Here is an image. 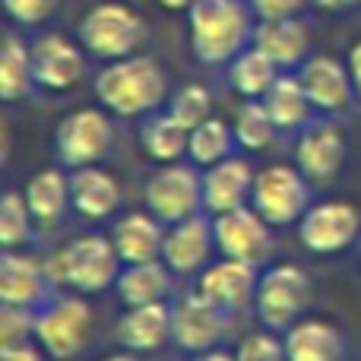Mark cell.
<instances>
[{"mask_svg":"<svg viewBox=\"0 0 361 361\" xmlns=\"http://www.w3.org/2000/svg\"><path fill=\"white\" fill-rule=\"evenodd\" d=\"M169 114L184 130H193V127L203 124L212 114V95L206 92V86H200V82H187V86H180L169 99Z\"/></svg>","mask_w":361,"mask_h":361,"instance_id":"34","label":"cell"},{"mask_svg":"<svg viewBox=\"0 0 361 361\" xmlns=\"http://www.w3.org/2000/svg\"><path fill=\"white\" fill-rule=\"evenodd\" d=\"M92 333V307L76 295H57L38 307L35 339L54 361L76 358Z\"/></svg>","mask_w":361,"mask_h":361,"instance_id":"5","label":"cell"},{"mask_svg":"<svg viewBox=\"0 0 361 361\" xmlns=\"http://www.w3.org/2000/svg\"><path fill=\"white\" fill-rule=\"evenodd\" d=\"M307 305H311V279L301 267L295 263H282L260 276L254 295L257 317L263 320L267 330H288L305 317Z\"/></svg>","mask_w":361,"mask_h":361,"instance_id":"6","label":"cell"},{"mask_svg":"<svg viewBox=\"0 0 361 361\" xmlns=\"http://www.w3.org/2000/svg\"><path fill=\"white\" fill-rule=\"evenodd\" d=\"M80 44L99 61H121L137 54L146 38V25L124 4H95L80 19Z\"/></svg>","mask_w":361,"mask_h":361,"instance_id":"4","label":"cell"},{"mask_svg":"<svg viewBox=\"0 0 361 361\" xmlns=\"http://www.w3.org/2000/svg\"><path fill=\"white\" fill-rule=\"evenodd\" d=\"M235 140H238V146L241 149H247V152H263L269 143H273V137H276V121L269 118V111H267V105H263L260 99H244V105L238 108V114H235Z\"/></svg>","mask_w":361,"mask_h":361,"instance_id":"32","label":"cell"},{"mask_svg":"<svg viewBox=\"0 0 361 361\" xmlns=\"http://www.w3.org/2000/svg\"><path fill=\"white\" fill-rule=\"evenodd\" d=\"M114 339L137 355L159 352L165 343H171V307L165 301L127 307L114 326Z\"/></svg>","mask_w":361,"mask_h":361,"instance_id":"20","label":"cell"},{"mask_svg":"<svg viewBox=\"0 0 361 361\" xmlns=\"http://www.w3.org/2000/svg\"><path fill=\"white\" fill-rule=\"evenodd\" d=\"M238 361H288L286 355V339L276 336V330H263V333H250L238 343L235 349Z\"/></svg>","mask_w":361,"mask_h":361,"instance_id":"36","label":"cell"},{"mask_svg":"<svg viewBox=\"0 0 361 361\" xmlns=\"http://www.w3.org/2000/svg\"><path fill=\"white\" fill-rule=\"evenodd\" d=\"M190 361H238L231 352H222V349H209V352H200V355H193Z\"/></svg>","mask_w":361,"mask_h":361,"instance_id":"42","label":"cell"},{"mask_svg":"<svg viewBox=\"0 0 361 361\" xmlns=\"http://www.w3.org/2000/svg\"><path fill=\"white\" fill-rule=\"evenodd\" d=\"M38 311L19 305H0V349L6 345H25L35 336Z\"/></svg>","mask_w":361,"mask_h":361,"instance_id":"35","label":"cell"},{"mask_svg":"<svg viewBox=\"0 0 361 361\" xmlns=\"http://www.w3.org/2000/svg\"><path fill=\"white\" fill-rule=\"evenodd\" d=\"M102 361H140L137 358V352H114V355H108V358H102Z\"/></svg>","mask_w":361,"mask_h":361,"instance_id":"44","label":"cell"},{"mask_svg":"<svg viewBox=\"0 0 361 361\" xmlns=\"http://www.w3.org/2000/svg\"><path fill=\"white\" fill-rule=\"evenodd\" d=\"M212 231H216V250L231 260L260 263L273 250V225L254 206L219 212L212 219Z\"/></svg>","mask_w":361,"mask_h":361,"instance_id":"11","label":"cell"},{"mask_svg":"<svg viewBox=\"0 0 361 361\" xmlns=\"http://www.w3.org/2000/svg\"><path fill=\"white\" fill-rule=\"evenodd\" d=\"M254 169H250L244 159H222V162L209 165L203 171V209L219 216V212L228 209H241L250 206L254 197Z\"/></svg>","mask_w":361,"mask_h":361,"instance_id":"19","label":"cell"},{"mask_svg":"<svg viewBox=\"0 0 361 361\" xmlns=\"http://www.w3.org/2000/svg\"><path fill=\"white\" fill-rule=\"evenodd\" d=\"M228 80L241 99H263L269 92V86L279 80V63L269 54H263L257 44H247L228 63Z\"/></svg>","mask_w":361,"mask_h":361,"instance_id":"28","label":"cell"},{"mask_svg":"<svg viewBox=\"0 0 361 361\" xmlns=\"http://www.w3.org/2000/svg\"><path fill=\"white\" fill-rule=\"evenodd\" d=\"M187 137H190V130H184L169 111L149 114L140 127V146L156 162H178L187 152Z\"/></svg>","mask_w":361,"mask_h":361,"instance_id":"30","label":"cell"},{"mask_svg":"<svg viewBox=\"0 0 361 361\" xmlns=\"http://www.w3.org/2000/svg\"><path fill=\"white\" fill-rule=\"evenodd\" d=\"M159 6H165V10H171V13H180V10H190L193 6V0H159Z\"/></svg>","mask_w":361,"mask_h":361,"instance_id":"43","label":"cell"},{"mask_svg":"<svg viewBox=\"0 0 361 361\" xmlns=\"http://www.w3.org/2000/svg\"><path fill=\"white\" fill-rule=\"evenodd\" d=\"M32 73H35V86L48 92H67L86 73V57L70 38L48 32L32 44Z\"/></svg>","mask_w":361,"mask_h":361,"instance_id":"13","label":"cell"},{"mask_svg":"<svg viewBox=\"0 0 361 361\" xmlns=\"http://www.w3.org/2000/svg\"><path fill=\"white\" fill-rule=\"evenodd\" d=\"M146 206L162 225L184 222L203 206V178L193 165L165 162L146 180Z\"/></svg>","mask_w":361,"mask_h":361,"instance_id":"9","label":"cell"},{"mask_svg":"<svg viewBox=\"0 0 361 361\" xmlns=\"http://www.w3.org/2000/svg\"><path fill=\"white\" fill-rule=\"evenodd\" d=\"M288 361H343V336L326 320H305L286 330Z\"/></svg>","mask_w":361,"mask_h":361,"instance_id":"26","label":"cell"},{"mask_svg":"<svg viewBox=\"0 0 361 361\" xmlns=\"http://www.w3.org/2000/svg\"><path fill=\"white\" fill-rule=\"evenodd\" d=\"M250 10H254V16L260 19V23H267V19H292V16H301V10H305L311 0H247Z\"/></svg>","mask_w":361,"mask_h":361,"instance_id":"38","label":"cell"},{"mask_svg":"<svg viewBox=\"0 0 361 361\" xmlns=\"http://www.w3.org/2000/svg\"><path fill=\"white\" fill-rule=\"evenodd\" d=\"M70 203L82 219H108L121 206V184L99 165L70 171Z\"/></svg>","mask_w":361,"mask_h":361,"instance_id":"22","label":"cell"},{"mask_svg":"<svg viewBox=\"0 0 361 361\" xmlns=\"http://www.w3.org/2000/svg\"><path fill=\"white\" fill-rule=\"evenodd\" d=\"M257 263L247 260H231V257H222L216 267H209L203 276H200V288L206 301L219 307L225 314H235L241 307H247L257 295Z\"/></svg>","mask_w":361,"mask_h":361,"instance_id":"16","label":"cell"},{"mask_svg":"<svg viewBox=\"0 0 361 361\" xmlns=\"http://www.w3.org/2000/svg\"><path fill=\"white\" fill-rule=\"evenodd\" d=\"M358 231H361V212L352 203H343V200L311 206L298 222L301 244L311 254H324V257L352 247L358 241Z\"/></svg>","mask_w":361,"mask_h":361,"instance_id":"10","label":"cell"},{"mask_svg":"<svg viewBox=\"0 0 361 361\" xmlns=\"http://www.w3.org/2000/svg\"><path fill=\"white\" fill-rule=\"evenodd\" d=\"M57 10V0H4V13L16 25H42Z\"/></svg>","mask_w":361,"mask_h":361,"instance_id":"37","label":"cell"},{"mask_svg":"<svg viewBox=\"0 0 361 361\" xmlns=\"http://www.w3.org/2000/svg\"><path fill=\"white\" fill-rule=\"evenodd\" d=\"M225 317L228 314L219 311L200 292L187 295L171 307V343H178V349L193 352V355L216 349L225 336Z\"/></svg>","mask_w":361,"mask_h":361,"instance_id":"12","label":"cell"},{"mask_svg":"<svg viewBox=\"0 0 361 361\" xmlns=\"http://www.w3.org/2000/svg\"><path fill=\"white\" fill-rule=\"evenodd\" d=\"M32 225H35V219H32V209L25 203V193L6 190L0 200V247L16 250L29 244Z\"/></svg>","mask_w":361,"mask_h":361,"instance_id":"33","label":"cell"},{"mask_svg":"<svg viewBox=\"0 0 361 361\" xmlns=\"http://www.w3.org/2000/svg\"><path fill=\"white\" fill-rule=\"evenodd\" d=\"M235 130H231L225 121L219 118H206L203 124H197L187 137V156H190L193 165L200 169H209V165L222 162V159L231 156L235 149Z\"/></svg>","mask_w":361,"mask_h":361,"instance_id":"31","label":"cell"},{"mask_svg":"<svg viewBox=\"0 0 361 361\" xmlns=\"http://www.w3.org/2000/svg\"><path fill=\"white\" fill-rule=\"evenodd\" d=\"M51 273L38 260L19 254V250H4L0 254V305H19V307H42L51 298Z\"/></svg>","mask_w":361,"mask_h":361,"instance_id":"17","label":"cell"},{"mask_svg":"<svg viewBox=\"0 0 361 361\" xmlns=\"http://www.w3.org/2000/svg\"><path fill=\"white\" fill-rule=\"evenodd\" d=\"M23 193H25V203H29L35 225L48 231L57 228L67 206H73L70 203V178L61 169H44L38 175H32Z\"/></svg>","mask_w":361,"mask_h":361,"instance_id":"25","label":"cell"},{"mask_svg":"<svg viewBox=\"0 0 361 361\" xmlns=\"http://www.w3.org/2000/svg\"><path fill=\"white\" fill-rule=\"evenodd\" d=\"M95 99L118 118H143L169 99V76L156 57L130 54L108 61L95 76Z\"/></svg>","mask_w":361,"mask_h":361,"instance_id":"2","label":"cell"},{"mask_svg":"<svg viewBox=\"0 0 361 361\" xmlns=\"http://www.w3.org/2000/svg\"><path fill=\"white\" fill-rule=\"evenodd\" d=\"M254 44L269 54L279 70H292L301 67L307 61V51H311V32L301 23L298 16L292 19H267V23H257L254 29Z\"/></svg>","mask_w":361,"mask_h":361,"instance_id":"23","label":"cell"},{"mask_svg":"<svg viewBox=\"0 0 361 361\" xmlns=\"http://www.w3.org/2000/svg\"><path fill=\"white\" fill-rule=\"evenodd\" d=\"M298 80L305 86L307 99H311L314 111L339 114L352 105V95H358L349 63H339L336 57H307L301 63Z\"/></svg>","mask_w":361,"mask_h":361,"instance_id":"14","label":"cell"},{"mask_svg":"<svg viewBox=\"0 0 361 361\" xmlns=\"http://www.w3.org/2000/svg\"><path fill=\"white\" fill-rule=\"evenodd\" d=\"M35 73H32V44H25L16 32H4L0 42V95L4 102H19L32 92Z\"/></svg>","mask_w":361,"mask_h":361,"instance_id":"27","label":"cell"},{"mask_svg":"<svg viewBox=\"0 0 361 361\" xmlns=\"http://www.w3.org/2000/svg\"><path fill=\"white\" fill-rule=\"evenodd\" d=\"M121 254L114 250L111 238L82 235L61 247L44 267L54 286H67L80 295H95L114 286L121 276Z\"/></svg>","mask_w":361,"mask_h":361,"instance_id":"3","label":"cell"},{"mask_svg":"<svg viewBox=\"0 0 361 361\" xmlns=\"http://www.w3.org/2000/svg\"><path fill=\"white\" fill-rule=\"evenodd\" d=\"M314 6H320V10H330V13H343V10H352V6H358L361 0H311Z\"/></svg>","mask_w":361,"mask_h":361,"instance_id":"41","label":"cell"},{"mask_svg":"<svg viewBox=\"0 0 361 361\" xmlns=\"http://www.w3.org/2000/svg\"><path fill=\"white\" fill-rule=\"evenodd\" d=\"M295 162L301 175L314 184H330L345 165V140L333 124H307L295 146Z\"/></svg>","mask_w":361,"mask_h":361,"instance_id":"18","label":"cell"},{"mask_svg":"<svg viewBox=\"0 0 361 361\" xmlns=\"http://www.w3.org/2000/svg\"><path fill=\"white\" fill-rule=\"evenodd\" d=\"M250 206L273 228H286V225L301 222V216L311 209L307 178L301 175V169H292V165H269V169L257 171Z\"/></svg>","mask_w":361,"mask_h":361,"instance_id":"7","label":"cell"},{"mask_svg":"<svg viewBox=\"0 0 361 361\" xmlns=\"http://www.w3.org/2000/svg\"><path fill=\"white\" fill-rule=\"evenodd\" d=\"M263 105H267L269 118L276 121V127L279 130H295V127H305L307 121H311V99H307L305 86H301L298 76H288L282 73L279 80L269 86V92L263 95Z\"/></svg>","mask_w":361,"mask_h":361,"instance_id":"29","label":"cell"},{"mask_svg":"<svg viewBox=\"0 0 361 361\" xmlns=\"http://www.w3.org/2000/svg\"><path fill=\"white\" fill-rule=\"evenodd\" d=\"M212 247H216L212 222L197 212V216H190V219H184V222H175V225L165 228L162 260L175 276H190V273H197L200 267H206Z\"/></svg>","mask_w":361,"mask_h":361,"instance_id":"15","label":"cell"},{"mask_svg":"<svg viewBox=\"0 0 361 361\" xmlns=\"http://www.w3.org/2000/svg\"><path fill=\"white\" fill-rule=\"evenodd\" d=\"M171 269L165 267V260H146V263H124L118 282V298L121 305L137 307V305H156L171 295Z\"/></svg>","mask_w":361,"mask_h":361,"instance_id":"24","label":"cell"},{"mask_svg":"<svg viewBox=\"0 0 361 361\" xmlns=\"http://www.w3.org/2000/svg\"><path fill=\"white\" fill-rule=\"evenodd\" d=\"M42 352L32 349L29 343L25 345H6V349H0V361H44Z\"/></svg>","mask_w":361,"mask_h":361,"instance_id":"39","label":"cell"},{"mask_svg":"<svg viewBox=\"0 0 361 361\" xmlns=\"http://www.w3.org/2000/svg\"><path fill=\"white\" fill-rule=\"evenodd\" d=\"M349 73H352V82H355L358 99H361V38L352 44V51H349Z\"/></svg>","mask_w":361,"mask_h":361,"instance_id":"40","label":"cell"},{"mask_svg":"<svg viewBox=\"0 0 361 361\" xmlns=\"http://www.w3.org/2000/svg\"><path fill=\"white\" fill-rule=\"evenodd\" d=\"M254 10L244 0H193L187 10V35L190 51L200 63H231L250 42L254 29L250 23Z\"/></svg>","mask_w":361,"mask_h":361,"instance_id":"1","label":"cell"},{"mask_svg":"<svg viewBox=\"0 0 361 361\" xmlns=\"http://www.w3.org/2000/svg\"><path fill=\"white\" fill-rule=\"evenodd\" d=\"M111 121L102 108H76L73 114L57 124L54 130V149L61 165L73 169H86V165H99L111 149Z\"/></svg>","mask_w":361,"mask_h":361,"instance_id":"8","label":"cell"},{"mask_svg":"<svg viewBox=\"0 0 361 361\" xmlns=\"http://www.w3.org/2000/svg\"><path fill=\"white\" fill-rule=\"evenodd\" d=\"M108 238L124 263H146L162 257L165 228L152 212H127L111 225Z\"/></svg>","mask_w":361,"mask_h":361,"instance_id":"21","label":"cell"}]
</instances>
